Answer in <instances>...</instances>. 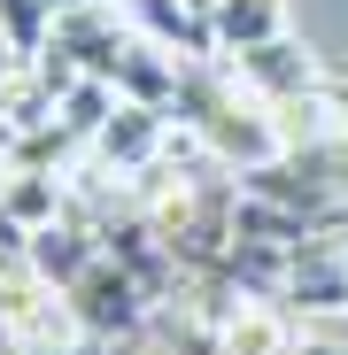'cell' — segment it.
Returning a JSON list of instances; mask_svg holds the SVG:
<instances>
[{
  "label": "cell",
  "instance_id": "6da1fadb",
  "mask_svg": "<svg viewBox=\"0 0 348 355\" xmlns=\"http://www.w3.org/2000/svg\"><path fill=\"white\" fill-rule=\"evenodd\" d=\"M147 278L140 270H124L108 248L63 286V309H70V324L85 332V340H116V332H140V317H147Z\"/></svg>",
  "mask_w": 348,
  "mask_h": 355
},
{
  "label": "cell",
  "instance_id": "7a4b0ae2",
  "mask_svg": "<svg viewBox=\"0 0 348 355\" xmlns=\"http://www.w3.org/2000/svg\"><path fill=\"white\" fill-rule=\"evenodd\" d=\"M217 355H302V324L295 309H279V302H256V293H240L224 317H217Z\"/></svg>",
  "mask_w": 348,
  "mask_h": 355
},
{
  "label": "cell",
  "instance_id": "3957f363",
  "mask_svg": "<svg viewBox=\"0 0 348 355\" xmlns=\"http://www.w3.org/2000/svg\"><path fill=\"white\" fill-rule=\"evenodd\" d=\"M209 39H217L224 62L286 39V0H209Z\"/></svg>",
  "mask_w": 348,
  "mask_h": 355
},
{
  "label": "cell",
  "instance_id": "277c9868",
  "mask_svg": "<svg viewBox=\"0 0 348 355\" xmlns=\"http://www.w3.org/2000/svg\"><path fill=\"white\" fill-rule=\"evenodd\" d=\"M63 201H70V193L54 186V170H16V162L0 170V209H8V216H16L24 232L54 224V216H63Z\"/></svg>",
  "mask_w": 348,
  "mask_h": 355
},
{
  "label": "cell",
  "instance_id": "5b68a950",
  "mask_svg": "<svg viewBox=\"0 0 348 355\" xmlns=\"http://www.w3.org/2000/svg\"><path fill=\"white\" fill-rule=\"evenodd\" d=\"M54 24H63V16H54L47 0H0V46H8V54H47L54 46Z\"/></svg>",
  "mask_w": 348,
  "mask_h": 355
},
{
  "label": "cell",
  "instance_id": "8992f818",
  "mask_svg": "<svg viewBox=\"0 0 348 355\" xmlns=\"http://www.w3.org/2000/svg\"><path fill=\"white\" fill-rule=\"evenodd\" d=\"M132 355H217V340H194V332H155V340H140Z\"/></svg>",
  "mask_w": 348,
  "mask_h": 355
},
{
  "label": "cell",
  "instance_id": "52a82bcc",
  "mask_svg": "<svg viewBox=\"0 0 348 355\" xmlns=\"http://www.w3.org/2000/svg\"><path fill=\"white\" fill-rule=\"evenodd\" d=\"M54 16H85V8H101V0H47Z\"/></svg>",
  "mask_w": 348,
  "mask_h": 355
}]
</instances>
